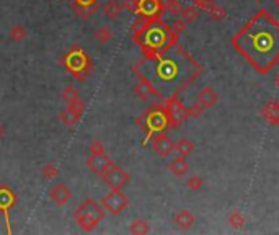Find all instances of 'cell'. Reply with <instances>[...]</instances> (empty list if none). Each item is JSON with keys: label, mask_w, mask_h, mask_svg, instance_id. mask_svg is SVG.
Segmentation results:
<instances>
[{"label": "cell", "mask_w": 279, "mask_h": 235, "mask_svg": "<svg viewBox=\"0 0 279 235\" xmlns=\"http://www.w3.org/2000/svg\"><path fill=\"white\" fill-rule=\"evenodd\" d=\"M105 152V146L102 141H92L90 144V153H102Z\"/></svg>", "instance_id": "obj_37"}, {"label": "cell", "mask_w": 279, "mask_h": 235, "mask_svg": "<svg viewBox=\"0 0 279 235\" xmlns=\"http://www.w3.org/2000/svg\"><path fill=\"white\" fill-rule=\"evenodd\" d=\"M75 5H96L98 0H72Z\"/></svg>", "instance_id": "obj_40"}, {"label": "cell", "mask_w": 279, "mask_h": 235, "mask_svg": "<svg viewBox=\"0 0 279 235\" xmlns=\"http://www.w3.org/2000/svg\"><path fill=\"white\" fill-rule=\"evenodd\" d=\"M114 162L111 159H108L106 152H102V153H90V157L87 160V167L90 168V171L95 175H100L103 177L108 168H110Z\"/></svg>", "instance_id": "obj_12"}, {"label": "cell", "mask_w": 279, "mask_h": 235, "mask_svg": "<svg viewBox=\"0 0 279 235\" xmlns=\"http://www.w3.org/2000/svg\"><path fill=\"white\" fill-rule=\"evenodd\" d=\"M183 5L180 0H167L165 2V12L172 13V15H182Z\"/></svg>", "instance_id": "obj_32"}, {"label": "cell", "mask_w": 279, "mask_h": 235, "mask_svg": "<svg viewBox=\"0 0 279 235\" xmlns=\"http://www.w3.org/2000/svg\"><path fill=\"white\" fill-rule=\"evenodd\" d=\"M134 93H136L144 102L149 100V98H152V96H160L158 92L155 90V87L152 85L149 80L142 79V77H139V82L134 85Z\"/></svg>", "instance_id": "obj_17"}, {"label": "cell", "mask_w": 279, "mask_h": 235, "mask_svg": "<svg viewBox=\"0 0 279 235\" xmlns=\"http://www.w3.org/2000/svg\"><path fill=\"white\" fill-rule=\"evenodd\" d=\"M62 98L67 102V103H72V102H75L80 98V92L75 88V87H66L64 88V92H62Z\"/></svg>", "instance_id": "obj_33"}, {"label": "cell", "mask_w": 279, "mask_h": 235, "mask_svg": "<svg viewBox=\"0 0 279 235\" xmlns=\"http://www.w3.org/2000/svg\"><path fill=\"white\" fill-rule=\"evenodd\" d=\"M129 232L131 233H136V235H144V233H149L150 232V227L149 224L144 221V219H136L129 227Z\"/></svg>", "instance_id": "obj_26"}, {"label": "cell", "mask_w": 279, "mask_h": 235, "mask_svg": "<svg viewBox=\"0 0 279 235\" xmlns=\"http://www.w3.org/2000/svg\"><path fill=\"white\" fill-rule=\"evenodd\" d=\"M208 13H209V18H211L212 22H222L224 18H226V15H227L226 8H222V7L217 5V4H215Z\"/></svg>", "instance_id": "obj_31"}, {"label": "cell", "mask_w": 279, "mask_h": 235, "mask_svg": "<svg viewBox=\"0 0 279 235\" xmlns=\"http://www.w3.org/2000/svg\"><path fill=\"white\" fill-rule=\"evenodd\" d=\"M152 147L154 152L160 157H170V153L175 150V142L167 135V132H158L154 135V141H152Z\"/></svg>", "instance_id": "obj_13"}, {"label": "cell", "mask_w": 279, "mask_h": 235, "mask_svg": "<svg viewBox=\"0 0 279 235\" xmlns=\"http://www.w3.org/2000/svg\"><path fill=\"white\" fill-rule=\"evenodd\" d=\"M263 121L269 126H279V102L277 100H269L266 102L262 110H260Z\"/></svg>", "instance_id": "obj_14"}, {"label": "cell", "mask_w": 279, "mask_h": 235, "mask_svg": "<svg viewBox=\"0 0 279 235\" xmlns=\"http://www.w3.org/2000/svg\"><path fill=\"white\" fill-rule=\"evenodd\" d=\"M74 218H75V222L78 224L80 229L85 230V232H90L105 219V211L96 201L85 200L75 209Z\"/></svg>", "instance_id": "obj_6"}, {"label": "cell", "mask_w": 279, "mask_h": 235, "mask_svg": "<svg viewBox=\"0 0 279 235\" xmlns=\"http://www.w3.org/2000/svg\"><path fill=\"white\" fill-rule=\"evenodd\" d=\"M168 170L172 171L175 177H185L188 171H190V164L186 162V157L178 155L176 159H173L172 162H170Z\"/></svg>", "instance_id": "obj_19"}, {"label": "cell", "mask_w": 279, "mask_h": 235, "mask_svg": "<svg viewBox=\"0 0 279 235\" xmlns=\"http://www.w3.org/2000/svg\"><path fill=\"white\" fill-rule=\"evenodd\" d=\"M137 124L146 131V139L142 141V146H147V142L154 138L155 134L164 132L168 128V118H167V111H165V105H152L150 108H147L146 111L141 114V118L137 120Z\"/></svg>", "instance_id": "obj_4"}, {"label": "cell", "mask_w": 279, "mask_h": 235, "mask_svg": "<svg viewBox=\"0 0 279 235\" xmlns=\"http://www.w3.org/2000/svg\"><path fill=\"white\" fill-rule=\"evenodd\" d=\"M170 28L173 30V33L175 34H182V33H185L186 31V28H188V23L183 20V18H176V20L172 23V26H170Z\"/></svg>", "instance_id": "obj_34"}, {"label": "cell", "mask_w": 279, "mask_h": 235, "mask_svg": "<svg viewBox=\"0 0 279 235\" xmlns=\"http://www.w3.org/2000/svg\"><path fill=\"white\" fill-rule=\"evenodd\" d=\"M16 204V194L13 193V189L7 185L0 186V214L4 216L5 224H7V232L10 233V211L12 207Z\"/></svg>", "instance_id": "obj_9"}, {"label": "cell", "mask_w": 279, "mask_h": 235, "mask_svg": "<svg viewBox=\"0 0 279 235\" xmlns=\"http://www.w3.org/2000/svg\"><path fill=\"white\" fill-rule=\"evenodd\" d=\"M219 100V95L217 92L212 88V87H203L200 92L196 93V103H200L204 110H209V108H212L215 103H217Z\"/></svg>", "instance_id": "obj_16"}, {"label": "cell", "mask_w": 279, "mask_h": 235, "mask_svg": "<svg viewBox=\"0 0 279 235\" xmlns=\"http://www.w3.org/2000/svg\"><path fill=\"white\" fill-rule=\"evenodd\" d=\"M41 175L44 180H54L59 177V168L54 164H46L41 168Z\"/></svg>", "instance_id": "obj_30"}, {"label": "cell", "mask_w": 279, "mask_h": 235, "mask_svg": "<svg viewBox=\"0 0 279 235\" xmlns=\"http://www.w3.org/2000/svg\"><path fill=\"white\" fill-rule=\"evenodd\" d=\"M165 111L168 118V128L178 129L188 120V108L180 100L178 95H172L165 102Z\"/></svg>", "instance_id": "obj_7"}, {"label": "cell", "mask_w": 279, "mask_h": 235, "mask_svg": "<svg viewBox=\"0 0 279 235\" xmlns=\"http://www.w3.org/2000/svg\"><path fill=\"white\" fill-rule=\"evenodd\" d=\"M247 219H245V216L242 214L238 209H233L230 214H229V224H230V227L232 229H242L245 225Z\"/></svg>", "instance_id": "obj_25"}, {"label": "cell", "mask_w": 279, "mask_h": 235, "mask_svg": "<svg viewBox=\"0 0 279 235\" xmlns=\"http://www.w3.org/2000/svg\"><path fill=\"white\" fill-rule=\"evenodd\" d=\"M277 85H279V75H277Z\"/></svg>", "instance_id": "obj_44"}, {"label": "cell", "mask_w": 279, "mask_h": 235, "mask_svg": "<svg viewBox=\"0 0 279 235\" xmlns=\"http://www.w3.org/2000/svg\"><path fill=\"white\" fill-rule=\"evenodd\" d=\"M193 5L197 7L203 12H209L211 8L215 5V0H193Z\"/></svg>", "instance_id": "obj_35"}, {"label": "cell", "mask_w": 279, "mask_h": 235, "mask_svg": "<svg viewBox=\"0 0 279 235\" xmlns=\"http://www.w3.org/2000/svg\"><path fill=\"white\" fill-rule=\"evenodd\" d=\"M95 40L102 44L110 43L113 40V31L108 28V26H100V28L95 31Z\"/></svg>", "instance_id": "obj_27"}, {"label": "cell", "mask_w": 279, "mask_h": 235, "mask_svg": "<svg viewBox=\"0 0 279 235\" xmlns=\"http://www.w3.org/2000/svg\"><path fill=\"white\" fill-rule=\"evenodd\" d=\"M69 108H72V110H75V111H78V113H84V111H85V103H84L82 98H78V100L69 103Z\"/></svg>", "instance_id": "obj_38"}, {"label": "cell", "mask_w": 279, "mask_h": 235, "mask_svg": "<svg viewBox=\"0 0 279 235\" xmlns=\"http://www.w3.org/2000/svg\"><path fill=\"white\" fill-rule=\"evenodd\" d=\"M175 150L178 152V155H182V157H188V155H191V153L194 152V144L190 141V139H180L176 144H175Z\"/></svg>", "instance_id": "obj_23"}, {"label": "cell", "mask_w": 279, "mask_h": 235, "mask_svg": "<svg viewBox=\"0 0 279 235\" xmlns=\"http://www.w3.org/2000/svg\"><path fill=\"white\" fill-rule=\"evenodd\" d=\"M200 15H201V10L194 5L183 7V10H182V18L186 23H194L197 18H200Z\"/></svg>", "instance_id": "obj_24"}, {"label": "cell", "mask_w": 279, "mask_h": 235, "mask_svg": "<svg viewBox=\"0 0 279 235\" xmlns=\"http://www.w3.org/2000/svg\"><path fill=\"white\" fill-rule=\"evenodd\" d=\"M72 10L75 12V15L80 18V20H90L98 10V4L96 5H75V4H72Z\"/></svg>", "instance_id": "obj_21"}, {"label": "cell", "mask_w": 279, "mask_h": 235, "mask_svg": "<svg viewBox=\"0 0 279 235\" xmlns=\"http://www.w3.org/2000/svg\"><path fill=\"white\" fill-rule=\"evenodd\" d=\"M277 20H279V13H277Z\"/></svg>", "instance_id": "obj_45"}, {"label": "cell", "mask_w": 279, "mask_h": 235, "mask_svg": "<svg viewBox=\"0 0 279 235\" xmlns=\"http://www.w3.org/2000/svg\"><path fill=\"white\" fill-rule=\"evenodd\" d=\"M4 138V126H0V139Z\"/></svg>", "instance_id": "obj_41"}, {"label": "cell", "mask_w": 279, "mask_h": 235, "mask_svg": "<svg viewBox=\"0 0 279 235\" xmlns=\"http://www.w3.org/2000/svg\"><path fill=\"white\" fill-rule=\"evenodd\" d=\"M8 36H10V40L15 41V43H22L26 36H28V31H26V28H23L22 25H16L13 26V28L10 30V33H8Z\"/></svg>", "instance_id": "obj_28"}, {"label": "cell", "mask_w": 279, "mask_h": 235, "mask_svg": "<svg viewBox=\"0 0 279 235\" xmlns=\"http://www.w3.org/2000/svg\"><path fill=\"white\" fill-rule=\"evenodd\" d=\"M62 66L69 74L84 82V80L93 72V62L88 54L80 46H72L64 56H62Z\"/></svg>", "instance_id": "obj_5"}, {"label": "cell", "mask_w": 279, "mask_h": 235, "mask_svg": "<svg viewBox=\"0 0 279 235\" xmlns=\"http://www.w3.org/2000/svg\"><path fill=\"white\" fill-rule=\"evenodd\" d=\"M132 70L137 77L149 80L160 98H170L172 95H180L182 90L191 85L201 75L203 67L176 44L154 56H142Z\"/></svg>", "instance_id": "obj_1"}, {"label": "cell", "mask_w": 279, "mask_h": 235, "mask_svg": "<svg viewBox=\"0 0 279 235\" xmlns=\"http://www.w3.org/2000/svg\"><path fill=\"white\" fill-rule=\"evenodd\" d=\"M123 8H126L128 12L136 13V8H137V0H124L123 2Z\"/></svg>", "instance_id": "obj_39"}, {"label": "cell", "mask_w": 279, "mask_h": 235, "mask_svg": "<svg viewBox=\"0 0 279 235\" xmlns=\"http://www.w3.org/2000/svg\"><path fill=\"white\" fill-rule=\"evenodd\" d=\"M173 222L178 229H182V230H188V229H191L194 222H196V218L194 216L188 211V209H182V211H178L175 216H173Z\"/></svg>", "instance_id": "obj_18"}, {"label": "cell", "mask_w": 279, "mask_h": 235, "mask_svg": "<svg viewBox=\"0 0 279 235\" xmlns=\"http://www.w3.org/2000/svg\"><path fill=\"white\" fill-rule=\"evenodd\" d=\"M165 13V4L162 0H137L136 15L144 20H152V18H162Z\"/></svg>", "instance_id": "obj_8"}, {"label": "cell", "mask_w": 279, "mask_h": 235, "mask_svg": "<svg viewBox=\"0 0 279 235\" xmlns=\"http://www.w3.org/2000/svg\"><path fill=\"white\" fill-rule=\"evenodd\" d=\"M103 180L105 183L110 186L111 189H123L126 185L129 183V173L128 171H124L121 167H118L116 164H113L110 168H108V171L103 175Z\"/></svg>", "instance_id": "obj_11"}, {"label": "cell", "mask_w": 279, "mask_h": 235, "mask_svg": "<svg viewBox=\"0 0 279 235\" xmlns=\"http://www.w3.org/2000/svg\"><path fill=\"white\" fill-rule=\"evenodd\" d=\"M186 186H188V189H190V191L197 193V191H201V189H203V186H204V180H203L200 175H193V177L188 178Z\"/></svg>", "instance_id": "obj_29"}, {"label": "cell", "mask_w": 279, "mask_h": 235, "mask_svg": "<svg viewBox=\"0 0 279 235\" xmlns=\"http://www.w3.org/2000/svg\"><path fill=\"white\" fill-rule=\"evenodd\" d=\"M103 206L108 212H111L113 216H118L128 207V198H126V194L121 189H111V191L103 198Z\"/></svg>", "instance_id": "obj_10"}, {"label": "cell", "mask_w": 279, "mask_h": 235, "mask_svg": "<svg viewBox=\"0 0 279 235\" xmlns=\"http://www.w3.org/2000/svg\"><path fill=\"white\" fill-rule=\"evenodd\" d=\"M123 13V4H119L118 0H108L106 5H105V15L106 18H110V20H116V18H119Z\"/></svg>", "instance_id": "obj_22"}, {"label": "cell", "mask_w": 279, "mask_h": 235, "mask_svg": "<svg viewBox=\"0 0 279 235\" xmlns=\"http://www.w3.org/2000/svg\"><path fill=\"white\" fill-rule=\"evenodd\" d=\"M203 113H204V108L200 105V103H194V105H191L190 108H188V120L190 118H200V116H203Z\"/></svg>", "instance_id": "obj_36"}, {"label": "cell", "mask_w": 279, "mask_h": 235, "mask_svg": "<svg viewBox=\"0 0 279 235\" xmlns=\"http://www.w3.org/2000/svg\"><path fill=\"white\" fill-rule=\"evenodd\" d=\"M230 44L256 72L266 74L279 62V22L268 10H260L232 36Z\"/></svg>", "instance_id": "obj_2"}, {"label": "cell", "mask_w": 279, "mask_h": 235, "mask_svg": "<svg viewBox=\"0 0 279 235\" xmlns=\"http://www.w3.org/2000/svg\"><path fill=\"white\" fill-rule=\"evenodd\" d=\"M59 118H61V123L64 124L66 128H74L75 124H78L80 118H82V113L72 110V108H66V110L61 111Z\"/></svg>", "instance_id": "obj_20"}, {"label": "cell", "mask_w": 279, "mask_h": 235, "mask_svg": "<svg viewBox=\"0 0 279 235\" xmlns=\"http://www.w3.org/2000/svg\"><path fill=\"white\" fill-rule=\"evenodd\" d=\"M274 4H276V5L279 7V0H274Z\"/></svg>", "instance_id": "obj_42"}, {"label": "cell", "mask_w": 279, "mask_h": 235, "mask_svg": "<svg viewBox=\"0 0 279 235\" xmlns=\"http://www.w3.org/2000/svg\"><path fill=\"white\" fill-rule=\"evenodd\" d=\"M255 2H263V0H255Z\"/></svg>", "instance_id": "obj_43"}, {"label": "cell", "mask_w": 279, "mask_h": 235, "mask_svg": "<svg viewBox=\"0 0 279 235\" xmlns=\"http://www.w3.org/2000/svg\"><path fill=\"white\" fill-rule=\"evenodd\" d=\"M49 198H51V201H52V203H56L59 207H62V206H66V204L70 201L72 191L69 189L67 185H64V183H57V185H54V186L51 188Z\"/></svg>", "instance_id": "obj_15"}, {"label": "cell", "mask_w": 279, "mask_h": 235, "mask_svg": "<svg viewBox=\"0 0 279 235\" xmlns=\"http://www.w3.org/2000/svg\"><path fill=\"white\" fill-rule=\"evenodd\" d=\"M132 40L141 48L144 56H154L176 46L178 34L162 22V18H152V20L142 18V22L134 25Z\"/></svg>", "instance_id": "obj_3"}]
</instances>
